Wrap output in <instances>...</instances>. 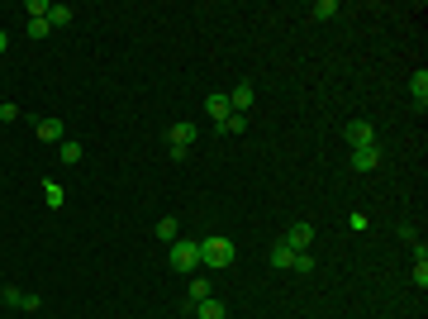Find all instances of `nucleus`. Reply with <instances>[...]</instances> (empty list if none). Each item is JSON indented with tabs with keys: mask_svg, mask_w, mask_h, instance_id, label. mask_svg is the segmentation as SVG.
Here are the masks:
<instances>
[{
	"mask_svg": "<svg viewBox=\"0 0 428 319\" xmlns=\"http://www.w3.org/2000/svg\"><path fill=\"white\" fill-rule=\"evenodd\" d=\"M238 257V248L224 234H209V239H200V267H209V271H224L229 262Z\"/></svg>",
	"mask_w": 428,
	"mask_h": 319,
	"instance_id": "obj_1",
	"label": "nucleus"
},
{
	"mask_svg": "<svg viewBox=\"0 0 428 319\" xmlns=\"http://www.w3.org/2000/svg\"><path fill=\"white\" fill-rule=\"evenodd\" d=\"M167 262H172V271H186V276H195V271H200V243L176 239L172 253H167Z\"/></svg>",
	"mask_w": 428,
	"mask_h": 319,
	"instance_id": "obj_2",
	"label": "nucleus"
},
{
	"mask_svg": "<svg viewBox=\"0 0 428 319\" xmlns=\"http://www.w3.org/2000/svg\"><path fill=\"white\" fill-rule=\"evenodd\" d=\"M285 248H295V253H309V243H314V229H309V224H290V229H285Z\"/></svg>",
	"mask_w": 428,
	"mask_h": 319,
	"instance_id": "obj_3",
	"label": "nucleus"
},
{
	"mask_svg": "<svg viewBox=\"0 0 428 319\" xmlns=\"http://www.w3.org/2000/svg\"><path fill=\"white\" fill-rule=\"evenodd\" d=\"M253 100H257V86H253V81H238L234 91H229V105H234V114H248V110H253Z\"/></svg>",
	"mask_w": 428,
	"mask_h": 319,
	"instance_id": "obj_4",
	"label": "nucleus"
},
{
	"mask_svg": "<svg viewBox=\"0 0 428 319\" xmlns=\"http://www.w3.org/2000/svg\"><path fill=\"white\" fill-rule=\"evenodd\" d=\"M343 134H348V144H352V148H376V129L366 124V119H352Z\"/></svg>",
	"mask_w": 428,
	"mask_h": 319,
	"instance_id": "obj_5",
	"label": "nucleus"
},
{
	"mask_svg": "<svg viewBox=\"0 0 428 319\" xmlns=\"http://www.w3.org/2000/svg\"><path fill=\"white\" fill-rule=\"evenodd\" d=\"M205 114L214 119V124H224V119L234 114V105H229V91H209V96H205Z\"/></svg>",
	"mask_w": 428,
	"mask_h": 319,
	"instance_id": "obj_6",
	"label": "nucleus"
},
{
	"mask_svg": "<svg viewBox=\"0 0 428 319\" xmlns=\"http://www.w3.org/2000/svg\"><path fill=\"white\" fill-rule=\"evenodd\" d=\"M380 167V144L376 148H352V172H376Z\"/></svg>",
	"mask_w": 428,
	"mask_h": 319,
	"instance_id": "obj_7",
	"label": "nucleus"
},
{
	"mask_svg": "<svg viewBox=\"0 0 428 319\" xmlns=\"http://www.w3.org/2000/svg\"><path fill=\"white\" fill-rule=\"evenodd\" d=\"M186 310H190L195 319H229L224 301H214V296H209V301H195V305H186Z\"/></svg>",
	"mask_w": 428,
	"mask_h": 319,
	"instance_id": "obj_8",
	"label": "nucleus"
},
{
	"mask_svg": "<svg viewBox=\"0 0 428 319\" xmlns=\"http://www.w3.org/2000/svg\"><path fill=\"white\" fill-rule=\"evenodd\" d=\"M410 96H414V105H419V110L428 105V72H424V67L410 77Z\"/></svg>",
	"mask_w": 428,
	"mask_h": 319,
	"instance_id": "obj_9",
	"label": "nucleus"
},
{
	"mask_svg": "<svg viewBox=\"0 0 428 319\" xmlns=\"http://www.w3.org/2000/svg\"><path fill=\"white\" fill-rule=\"evenodd\" d=\"M167 139H172V148H190V144H195V124H186V119H181V124L167 129Z\"/></svg>",
	"mask_w": 428,
	"mask_h": 319,
	"instance_id": "obj_10",
	"label": "nucleus"
},
{
	"mask_svg": "<svg viewBox=\"0 0 428 319\" xmlns=\"http://www.w3.org/2000/svg\"><path fill=\"white\" fill-rule=\"evenodd\" d=\"M33 129H38V139H43V144H57V139H62V119H33Z\"/></svg>",
	"mask_w": 428,
	"mask_h": 319,
	"instance_id": "obj_11",
	"label": "nucleus"
},
{
	"mask_svg": "<svg viewBox=\"0 0 428 319\" xmlns=\"http://www.w3.org/2000/svg\"><path fill=\"white\" fill-rule=\"evenodd\" d=\"M271 267H276V271H290V267H295V248H285V243H271Z\"/></svg>",
	"mask_w": 428,
	"mask_h": 319,
	"instance_id": "obj_12",
	"label": "nucleus"
},
{
	"mask_svg": "<svg viewBox=\"0 0 428 319\" xmlns=\"http://www.w3.org/2000/svg\"><path fill=\"white\" fill-rule=\"evenodd\" d=\"M153 234H158L162 243H176V239H181V224H176L172 215H167V220H158V224H153Z\"/></svg>",
	"mask_w": 428,
	"mask_h": 319,
	"instance_id": "obj_13",
	"label": "nucleus"
},
{
	"mask_svg": "<svg viewBox=\"0 0 428 319\" xmlns=\"http://www.w3.org/2000/svg\"><path fill=\"white\" fill-rule=\"evenodd\" d=\"M72 19H77L72 5H48V24H53V29H62V24H72Z\"/></svg>",
	"mask_w": 428,
	"mask_h": 319,
	"instance_id": "obj_14",
	"label": "nucleus"
},
{
	"mask_svg": "<svg viewBox=\"0 0 428 319\" xmlns=\"http://www.w3.org/2000/svg\"><path fill=\"white\" fill-rule=\"evenodd\" d=\"M43 200H48V210H62L67 205V191L57 186V181H43Z\"/></svg>",
	"mask_w": 428,
	"mask_h": 319,
	"instance_id": "obj_15",
	"label": "nucleus"
},
{
	"mask_svg": "<svg viewBox=\"0 0 428 319\" xmlns=\"http://www.w3.org/2000/svg\"><path fill=\"white\" fill-rule=\"evenodd\" d=\"M224 134V139H229V134H243V129H248V114H229V119H224V124H214Z\"/></svg>",
	"mask_w": 428,
	"mask_h": 319,
	"instance_id": "obj_16",
	"label": "nucleus"
},
{
	"mask_svg": "<svg viewBox=\"0 0 428 319\" xmlns=\"http://www.w3.org/2000/svg\"><path fill=\"white\" fill-rule=\"evenodd\" d=\"M338 15V0H319V5H309V19H333Z\"/></svg>",
	"mask_w": 428,
	"mask_h": 319,
	"instance_id": "obj_17",
	"label": "nucleus"
},
{
	"mask_svg": "<svg viewBox=\"0 0 428 319\" xmlns=\"http://www.w3.org/2000/svg\"><path fill=\"white\" fill-rule=\"evenodd\" d=\"M195 301H209V281H200V276H190V301L186 305H195Z\"/></svg>",
	"mask_w": 428,
	"mask_h": 319,
	"instance_id": "obj_18",
	"label": "nucleus"
},
{
	"mask_svg": "<svg viewBox=\"0 0 428 319\" xmlns=\"http://www.w3.org/2000/svg\"><path fill=\"white\" fill-rule=\"evenodd\" d=\"M0 301L5 305H24V291H19L15 281H5V286H0Z\"/></svg>",
	"mask_w": 428,
	"mask_h": 319,
	"instance_id": "obj_19",
	"label": "nucleus"
},
{
	"mask_svg": "<svg viewBox=\"0 0 428 319\" xmlns=\"http://www.w3.org/2000/svg\"><path fill=\"white\" fill-rule=\"evenodd\" d=\"M57 158H62L67 167H77V162H81V144H62V148H57Z\"/></svg>",
	"mask_w": 428,
	"mask_h": 319,
	"instance_id": "obj_20",
	"label": "nucleus"
},
{
	"mask_svg": "<svg viewBox=\"0 0 428 319\" xmlns=\"http://www.w3.org/2000/svg\"><path fill=\"white\" fill-rule=\"evenodd\" d=\"M48 33H53L48 19H29V38H48Z\"/></svg>",
	"mask_w": 428,
	"mask_h": 319,
	"instance_id": "obj_21",
	"label": "nucleus"
},
{
	"mask_svg": "<svg viewBox=\"0 0 428 319\" xmlns=\"http://www.w3.org/2000/svg\"><path fill=\"white\" fill-rule=\"evenodd\" d=\"M290 271H300V276H309V271H314V257H309V253H295V267H290Z\"/></svg>",
	"mask_w": 428,
	"mask_h": 319,
	"instance_id": "obj_22",
	"label": "nucleus"
},
{
	"mask_svg": "<svg viewBox=\"0 0 428 319\" xmlns=\"http://www.w3.org/2000/svg\"><path fill=\"white\" fill-rule=\"evenodd\" d=\"M19 119V105H10V100H5V105H0V124H15Z\"/></svg>",
	"mask_w": 428,
	"mask_h": 319,
	"instance_id": "obj_23",
	"label": "nucleus"
},
{
	"mask_svg": "<svg viewBox=\"0 0 428 319\" xmlns=\"http://www.w3.org/2000/svg\"><path fill=\"white\" fill-rule=\"evenodd\" d=\"M414 281H419V291L428 286V262H414Z\"/></svg>",
	"mask_w": 428,
	"mask_h": 319,
	"instance_id": "obj_24",
	"label": "nucleus"
},
{
	"mask_svg": "<svg viewBox=\"0 0 428 319\" xmlns=\"http://www.w3.org/2000/svg\"><path fill=\"white\" fill-rule=\"evenodd\" d=\"M5 43H10V38H5V29H0V53H5Z\"/></svg>",
	"mask_w": 428,
	"mask_h": 319,
	"instance_id": "obj_25",
	"label": "nucleus"
}]
</instances>
